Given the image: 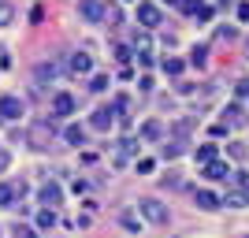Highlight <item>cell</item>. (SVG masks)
Listing matches in <instances>:
<instances>
[{
	"instance_id": "e575fe53",
	"label": "cell",
	"mask_w": 249,
	"mask_h": 238,
	"mask_svg": "<svg viewBox=\"0 0 249 238\" xmlns=\"http://www.w3.org/2000/svg\"><path fill=\"white\" fill-rule=\"evenodd\" d=\"M238 19L249 22V0H246V4H238Z\"/></svg>"
},
{
	"instance_id": "f546056e",
	"label": "cell",
	"mask_w": 249,
	"mask_h": 238,
	"mask_svg": "<svg viewBox=\"0 0 249 238\" xmlns=\"http://www.w3.org/2000/svg\"><path fill=\"white\" fill-rule=\"evenodd\" d=\"M115 60H119V63H130V49H126V45H115Z\"/></svg>"
},
{
	"instance_id": "484cf974",
	"label": "cell",
	"mask_w": 249,
	"mask_h": 238,
	"mask_svg": "<svg viewBox=\"0 0 249 238\" xmlns=\"http://www.w3.org/2000/svg\"><path fill=\"white\" fill-rule=\"evenodd\" d=\"M11 19H15V8H11L8 0H0V26H8Z\"/></svg>"
},
{
	"instance_id": "5b68a950",
	"label": "cell",
	"mask_w": 249,
	"mask_h": 238,
	"mask_svg": "<svg viewBox=\"0 0 249 238\" xmlns=\"http://www.w3.org/2000/svg\"><path fill=\"white\" fill-rule=\"evenodd\" d=\"M37 197H41V208H60V201H63V190L56 186V183H45Z\"/></svg>"
},
{
	"instance_id": "7c38bea8",
	"label": "cell",
	"mask_w": 249,
	"mask_h": 238,
	"mask_svg": "<svg viewBox=\"0 0 249 238\" xmlns=\"http://www.w3.org/2000/svg\"><path fill=\"white\" fill-rule=\"evenodd\" d=\"M219 205H227V208H249V194H242V190H231L227 197H219Z\"/></svg>"
},
{
	"instance_id": "7a4b0ae2",
	"label": "cell",
	"mask_w": 249,
	"mask_h": 238,
	"mask_svg": "<svg viewBox=\"0 0 249 238\" xmlns=\"http://www.w3.org/2000/svg\"><path fill=\"white\" fill-rule=\"evenodd\" d=\"M22 115H26V104H22V97H0V123H19Z\"/></svg>"
},
{
	"instance_id": "ba28073f",
	"label": "cell",
	"mask_w": 249,
	"mask_h": 238,
	"mask_svg": "<svg viewBox=\"0 0 249 238\" xmlns=\"http://www.w3.org/2000/svg\"><path fill=\"white\" fill-rule=\"evenodd\" d=\"M26 194V186H19V183H0V208L15 205V197Z\"/></svg>"
},
{
	"instance_id": "4dcf8cb0",
	"label": "cell",
	"mask_w": 249,
	"mask_h": 238,
	"mask_svg": "<svg viewBox=\"0 0 249 238\" xmlns=\"http://www.w3.org/2000/svg\"><path fill=\"white\" fill-rule=\"evenodd\" d=\"M138 63H142V67H153V52H149V49H138Z\"/></svg>"
},
{
	"instance_id": "d6a6232c",
	"label": "cell",
	"mask_w": 249,
	"mask_h": 238,
	"mask_svg": "<svg viewBox=\"0 0 249 238\" xmlns=\"http://www.w3.org/2000/svg\"><path fill=\"white\" fill-rule=\"evenodd\" d=\"M8 164H11V156H8V149H0V175L8 171Z\"/></svg>"
},
{
	"instance_id": "ac0fdd59",
	"label": "cell",
	"mask_w": 249,
	"mask_h": 238,
	"mask_svg": "<svg viewBox=\"0 0 249 238\" xmlns=\"http://www.w3.org/2000/svg\"><path fill=\"white\" fill-rule=\"evenodd\" d=\"M37 227H41V231L56 227V208H41V212H37Z\"/></svg>"
},
{
	"instance_id": "30bf717a",
	"label": "cell",
	"mask_w": 249,
	"mask_h": 238,
	"mask_svg": "<svg viewBox=\"0 0 249 238\" xmlns=\"http://www.w3.org/2000/svg\"><path fill=\"white\" fill-rule=\"evenodd\" d=\"M108 11H104V4L101 0H82V19H89V22H101Z\"/></svg>"
},
{
	"instance_id": "836d02e7",
	"label": "cell",
	"mask_w": 249,
	"mask_h": 238,
	"mask_svg": "<svg viewBox=\"0 0 249 238\" xmlns=\"http://www.w3.org/2000/svg\"><path fill=\"white\" fill-rule=\"evenodd\" d=\"M231 156H234V160H242V156H246V145L234 142V145H231Z\"/></svg>"
},
{
	"instance_id": "83f0119b",
	"label": "cell",
	"mask_w": 249,
	"mask_h": 238,
	"mask_svg": "<svg viewBox=\"0 0 249 238\" xmlns=\"http://www.w3.org/2000/svg\"><path fill=\"white\" fill-rule=\"evenodd\" d=\"M164 186H167V190H186V183H182V175H167Z\"/></svg>"
},
{
	"instance_id": "1f68e13d",
	"label": "cell",
	"mask_w": 249,
	"mask_h": 238,
	"mask_svg": "<svg viewBox=\"0 0 249 238\" xmlns=\"http://www.w3.org/2000/svg\"><path fill=\"white\" fill-rule=\"evenodd\" d=\"M15 235H19V238H41V235H37V231H34V227H22V223H19V227H15Z\"/></svg>"
},
{
	"instance_id": "8fae6325",
	"label": "cell",
	"mask_w": 249,
	"mask_h": 238,
	"mask_svg": "<svg viewBox=\"0 0 249 238\" xmlns=\"http://www.w3.org/2000/svg\"><path fill=\"white\" fill-rule=\"evenodd\" d=\"M201 175H205V179H227L231 167L223 164V160H208V164H201Z\"/></svg>"
},
{
	"instance_id": "52a82bcc",
	"label": "cell",
	"mask_w": 249,
	"mask_h": 238,
	"mask_svg": "<svg viewBox=\"0 0 249 238\" xmlns=\"http://www.w3.org/2000/svg\"><path fill=\"white\" fill-rule=\"evenodd\" d=\"M67 71L71 74H89L93 71V56H89V52H74L71 63H67Z\"/></svg>"
},
{
	"instance_id": "603a6c76",
	"label": "cell",
	"mask_w": 249,
	"mask_h": 238,
	"mask_svg": "<svg viewBox=\"0 0 249 238\" xmlns=\"http://www.w3.org/2000/svg\"><path fill=\"white\" fill-rule=\"evenodd\" d=\"M227 123H242V108L238 104H227V108H223V127Z\"/></svg>"
},
{
	"instance_id": "4fadbf2b",
	"label": "cell",
	"mask_w": 249,
	"mask_h": 238,
	"mask_svg": "<svg viewBox=\"0 0 249 238\" xmlns=\"http://www.w3.org/2000/svg\"><path fill=\"white\" fill-rule=\"evenodd\" d=\"M156 138H164V123H156V119L142 123V142H156Z\"/></svg>"
},
{
	"instance_id": "9a60e30c",
	"label": "cell",
	"mask_w": 249,
	"mask_h": 238,
	"mask_svg": "<svg viewBox=\"0 0 249 238\" xmlns=\"http://www.w3.org/2000/svg\"><path fill=\"white\" fill-rule=\"evenodd\" d=\"M134 149H138L134 138H119V145H115V156H119V160H130V156H134Z\"/></svg>"
},
{
	"instance_id": "9c48e42d",
	"label": "cell",
	"mask_w": 249,
	"mask_h": 238,
	"mask_svg": "<svg viewBox=\"0 0 249 238\" xmlns=\"http://www.w3.org/2000/svg\"><path fill=\"white\" fill-rule=\"evenodd\" d=\"M115 119H119L115 108H97V112H93V130H112Z\"/></svg>"
},
{
	"instance_id": "6da1fadb",
	"label": "cell",
	"mask_w": 249,
	"mask_h": 238,
	"mask_svg": "<svg viewBox=\"0 0 249 238\" xmlns=\"http://www.w3.org/2000/svg\"><path fill=\"white\" fill-rule=\"evenodd\" d=\"M52 138H56V115H52L49 123H34L30 130H26V142H30V149H49Z\"/></svg>"
},
{
	"instance_id": "2e32d148",
	"label": "cell",
	"mask_w": 249,
	"mask_h": 238,
	"mask_svg": "<svg viewBox=\"0 0 249 238\" xmlns=\"http://www.w3.org/2000/svg\"><path fill=\"white\" fill-rule=\"evenodd\" d=\"M182 153H186V134H178L175 142H167V149H164L167 160H175V156H182Z\"/></svg>"
},
{
	"instance_id": "44dd1931",
	"label": "cell",
	"mask_w": 249,
	"mask_h": 238,
	"mask_svg": "<svg viewBox=\"0 0 249 238\" xmlns=\"http://www.w3.org/2000/svg\"><path fill=\"white\" fill-rule=\"evenodd\" d=\"M227 179H231V186H234V190L249 194V171H234V175H227Z\"/></svg>"
},
{
	"instance_id": "ffe728a7",
	"label": "cell",
	"mask_w": 249,
	"mask_h": 238,
	"mask_svg": "<svg viewBox=\"0 0 249 238\" xmlns=\"http://www.w3.org/2000/svg\"><path fill=\"white\" fill-rule=\"evenodd\" d=\"M216 153H219L216 145H212V142H205V145H201V149H197L194 156H197V164H208V160H216Z\"/></svg>"
},
{
	"instance_id": "4316f807",
	"label": "cell",
	"mask_w": 249,
	"mask_h": 238,
	"mask_svg": "<svg viewBox=\"0 0 249 238\" xmlns=\"http://www.w3.org/2000/svg\"><path fill=\"white\" fill-rule=\"evenodd\" d=\"M178 8H182V11H190V15H197V11L205 8V4H201V0H178Z\"/></svg>"
},
{
	"instance_id": "cb8c5ba5",
	"label": "cell",
	"mask_w": 249,
	"mask_h": 238,
	"mask_svg": "<svg viewBox=\"0 0 249 238\" xmlns=\"http://www.w3.org/2000/svg\"><path fill=\"white\" fill-rule=\"evenodd\" d=\"M164 71L171 74V78H178V74H182V60H178V56H167V60H164Z\"/></svg>"
},
{
	"instance_id": "3957f363",
	"label": "cell",
	"mask_w": 249,
	"mask_h": 238,
	"mask_svg": "<svg viewBox=\"0 0 249 238\" xmlns=\"http://www.w3.org/2000/svg\"><path fill=\"white\" fill-rule=\"evenodd\" d=\"M142 216H145L149 223H156V227H164V223H167L164 201H156V197H142Z\"/></svg>"
},
{
	"instance_id": "5bb4252c",
	"label": "cell",
	"mask_w": 249,
	"mask_h": 238,
	"mask_svg": "<svg viewBox=\"0 0 249 238\" xmlns=\"http://www.w3.org/2000/svg\"><path fill=\"white\" fill-rule=\"evenodd\" d=\"M194 201H197V208H219V197L212 194V190H197Z\"/></svg>"
},
{
	"instance_id": "8992f818",
	"label": "cell",
	"mask_w": 249,
	"mask_h": 238,
	"mask_svg": "<svg viewBox=\"0 0 249 238\" xmlns=\"http://www.w3.org/2000/svg\"><path fill=\"white\" fill-rule=\"evenodd\" d=\"M71 112H74V97L71 93H56L52 97V115H56V119H67Z\"/></svg>"
},
{
	"instance_id": "f1b7e54d",
	"label": "cell",
	"mask_w": 249,
	"mask_h": 238,
	"mask_svg": "<svg viewBox=\"0 0 249 238\" xmlns=\"http://www.w3.org/2000/svg\"><path fill=\"white\" fill-rule=\"evenodd\" d=\"M112 108H115V115H126V112H130V101H126V97H115Z\"/></svg>"
},
{
	"instance_id": "e0dca14e",
	"label": "cell",
	"mask_w": 249,
	"mask_h": 238,
	"mask_svg": "<svg viewBox=\"0 0 249 238\" xmlns=\"http://www.w3.org/2000/svg\"><path fill=\"white\" fill-rule=\"evenodd\" d=\"M82 138H86V130H82L78 123L63 127V142H67V145H82Z\"/></svg>"
},
{
	"instance_id": "7402d4cb",
	"label": "cell",
	"mask_w": 249,
	"mask_h": 238,
	"mask_svg": "<svg viewBox=\"0 0 249 238\" xmlns=\"http://www.w3.org/2000/svg\"><path fill=\"white\" fill-rule=\"evenodd\" d=\"M56 74H60V63H37V78H41V82L56 78Z\"/></svg>"
},
{
	"instance_id": "d6986e66",
	"label": "cell",
	"mask_w": 249,
	"mask_h": 238,
	"mask_svg": "<svg viewBox=\"0 0 249 238\" xmlns=\"http://www.w3.org/2000/svg\"><path fill=\"white\" fill-rule=\"evenodd\" d=\"M205 60H208V45H194V49H190V63H194V67H205Z\"/></svg>"
},
{
	"instance_id": "277c9868",
	"label": "cell",
	"mask_w": 249,
	"mask_h": 238,
	"mask_svg": "<svg viewBox=\"0 0 249 238\" xmlns=\"http://www.w3.org/2000/svg\"><path fill=\"white\" fill-rule=\"evenodd\" d=\"M138 22H142L145 30H156V26L164 22V11L156 8V4H149V0H142V4H138Z\"/></svg>"
},
{
	"instance_id": "d4e9b609",
	"label": "cell",
	"mask_w": 249,
	"mask_h": 238,
	"mask_svg": "<svg viewBox=\"0 0 249 238\" xmlns=\"http://www.w3.org/2000/svg\"><path fill=\"white\" fill-rule=\"evenodd\" d=\"M108 90V74H93L89 78V93H104Z\"/></svg>"
}]
</instances>
